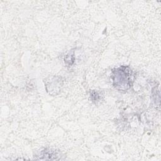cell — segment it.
Here are the masks:
<instances>
[{"instance_id":"cell-1","label":"cell","mask_w":161,"mask_h":161,"mask_svg":"<svg viewBox=\"0 0 161 161\" xmlns=\"http://www.w3.org/2000/svg\"><path fill=\"white\" fill-rule=\"evenodd\" d=\"M133 72L129 66L122 65L112 70L111 79L113 86L118 91H126L133 82Z\"/></svg>"},{"instance_id":"cell-2","label":"cell","mask_w":161,"mask_h":161,"mask_svg":"<svg viewBox=\"0 0 161 161\" xmlns=\"http://www.w3.org/2000/svg\"><path fill=\"white\" fill-rule=\"evenodd\" d=\"M40 156L43 157L42 159H45V160H54V159H57V157H58L57 153L54 150L53 151L52 150H47V149L41 152Z\"/></svg>"},{"instance_id":"cell-3","label":"cell","mask_w":161,"mask_h":161,"mask_svg":"<svg viewBox=\"0 0 161 161\" xmlns=\"http://www.w3.org/2000/svg\"><path fill=\"white\" fill-rule=\"evenodd\" d=\"M64 60H65V63L67 65H72L74 63V60H75L74 51L72 50L67 54H66L64 57Z\"/></svg>"},{"instance_id":"cell-4","label":"cell","mask_w":161,"mask_h":161,"mask_svg":"<svg viewBox=\"0 0 161 161\" xmlns=\"http://www.w3.org/2000/svg\"><path fill=\"white\" fill-rule=\"evenodd\" d=\"M91 99L92 100V101H97V100L99 99V94L96 91H92L91 94Z\"/></svg>"}]
</instances>
